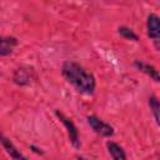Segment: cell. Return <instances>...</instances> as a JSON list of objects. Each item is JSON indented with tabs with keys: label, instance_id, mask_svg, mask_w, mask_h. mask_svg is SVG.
<instances>
[{
	"label": "cell",
	"instance_id": "obj_1",
	"mask_svg": "<svg viewBox=\"0 0 160 160\" xmlns=\"http://www.w3.org/2000/svg\"><path fill=\"white\" fill-rule=\"evenodd\" d=\"M64 78L82 94H92L95 90V79L91 74L86 72L85 69L74 61H66L62 65Z\"/></svg>",
	"mask_w": 160,
	"mask_h": 160
},
{
	"label": "cell",
	"instance_id": "obj_2",
	"mask_svg": "<svg viewBox=\"0 0 160 160\" xmlns=\"http://www.w3.org/2000/svg\"><path fill=\"white\" fill-rule=\"evenodd\" d=\"M88 122H89V125L91 126V129H92L96 134H99V135H101V136H111V135L114 134V129H112L109 124L104 122L102 120L98 119V118L94 116V115L88 116Z\"/></svg>",
	"mask_w": 160,
	"mask_h": 160
},
{
	"label": "cell",
	"instance_id": "obj_3",
	"mask_svg": "<svg viewBox=\"0 0 160 160\" xmlns=\"http://www.w3.org/2000/svg\"><path fill=\"white\" fill-rule=\"evenodd\" d=\"M56 116H58V118L62 121V124L66 126V129H68V134H69V138H70L71 144H72L75 148H79V146H80L79 132H78V129H76V126L74 125V122H72L70 119H68L64 114H61V112H59V111H56Z\"/></svg>",
	"mask_w": 160,
	"mask_h": 160
},
{
	"label": "cell",
	"instance_id": "obj_4",
	"mask_svg": "<svg viewBox=\"0 0 160 160\" xmlns=\"http://www.w3.org/2000/svg\"><path fill=\"white\" fill-rule=\"evenodd\" d=\"M148 36L152 40L160 38V19L155 14L148 18Z\"/></svg>",
	"mask_w": 160,
	"mask_h": 160
},
{
	"label": "cell",
	"instance_id": "obj_5",
	"mask_svg": "<svg viewBox=\"0 0 160 160\" xmlns=\"http://www.w3.org/2000/svg\"><path fill=\"white\" fill-rule=\"evenodd\" d=\"M135 66L140 70V71H142V72H145L146 75H149L151 79H154L155 81H160V72L154 68V66H151V65H149V64H145V62H142V61H139V60H136L135 61Z\"/></svg>",
	"mask_w": 160,
	"mask_h": 160
},
{
	"label": "cell",
	"instance_id": "obj_6",
	"mask_svg": "<svg viewBox=\"0 0 160 160\" xmlns=\"http://www.w3.org/2000/svg\"><path fill=\"white\" fill-rule=\"evenodd\" d=\"M31 70L29 69H18L14 74V81L19 85H25L31 81Z\"/></svg>",
	"mask_w": 160,
	"mask_h": 160
},
{
	"label": "cell",
	"instance_id": "obj_7",
	"mask_svg": "<svg viewBox=\"0 0 160 160\" xmlns=\"http://www.w3.org/2000/svg\"><path fill=\"white\" fill-rule=\"evenodd\" d=\"M106 146H108V150H109V152H110V155H111L112 159H116V160H119V159H121V160L126 159V155H125L124 150H122L118 144L109 141V142L106 144Z\"/></svg>",
	"mask_w": 160,
	"mask_h": 160
},
{
	"label": "cell",
	"instance_id": "obj_8",
	"mask_svg": "<svg viewBox=\"0 0 160 160\" xmlns=\"http://www.w3.org/2000/svg\"><path fill=\"white\" fill-rule=\"evenodd\" d=\"M15 45H16V39L15 38H2L1 39V46H0V54L2 56L10 54Z\"/></svg>",
	"mask_w": 160,
	"mask_h": 160
},
{
	"label": "cell",
	"instance_id": "obj_9",
	"mask_svg": "<svg viewBox=\"0 0 160 160\" xmlns=\"http://www.w3.org/2000/svg\"><path fill=\"white\" fill-rule=\"evenodd\" d=\"M1 142H2V146L5 148V150H6V152L11 156V158H14V159H25L18 150H16V148L11 144V141L10 140H8L6 138H1Z\"/></svg>",
	"mask_w": 160,
	"mask_h": 160
},
{
	"label": "cell",
	"instance_id": "obj_10",
	"mask_svg": "<svg viewBox=\"0 0 160 160\" xmlns=\"http://www.w3.org/2000/svg\"><path fill=\"white\" fill-rule=\"evenodd\" d=\"M149 104H150V108L152 110V114L156 119V122L160 125V101L155 98H150L149 99Z\"/></svg>",
	"mask_w": 160,
	"mask_h": 160
},
{
	"label": "cell",
	"instance_id": "obj_11",
	"mask_svg": "<svg viewBox=\"0 0 160 160\" xmlns=\"http://www.w3.org/2000/svg\"><path fill=\"white\" fill-rule=\"evenodd\" d=\"M119 34L121 36H124L125 39H129V40H134V41H138V35L129 28H125V26H121L119 28Z\"/></svg>",
	"mask_w": 160,
	"mask_h": 160
},
{
	"label": "cell",
	"instance_id": "obj_12",
	"mask_svg": "<svg viewBox=\"0 0 160 160\" xmlns=\"http://www.w3.org/2000/svg\"><path fill=\"white\" fill-rule=\"evenodd\" d=\"M152 41H154V45H155L156 50L160 51V38H158V39H155V40H152Z\"/></svg>",
	"mask_w": 160,
	"mask_h": 160
}]
</instances>
